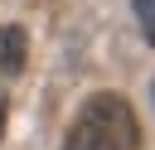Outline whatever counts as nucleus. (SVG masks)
Listing matches in <instances>:
<instances>
[{
  "mask_svg": "<svg viewBox=\"0 0 155 150\" xmlns=\"http://www.w3.org/2000/svg\"><path fill=\"white\" fill-rule=\"evenodd\" d=\"M131 10H136V29H140V39L155 48V0H131Z\"/></svg>",
  "mask_w": 155,
  "mask_h": 150,
  "instance_id": "7ed1b4c3",
  "label": "nucleus"
},
{
  "mask_svg": "<svg viewBox=\"0 0 155 150\" xmlns=\"http://www.w3.org/2000/svg\"><path fill=\"white\" fill-rule=\"evenodd\" d=\"M24 63H29V34L19 24H0V73L15 77L24 73Z\"/></svg>",
  "mask_w": 155,
  "mask_h": 150,
  "instance_id": "f03ea898",
  "label": "nucleus"
},
{
  "mask_svg": "<svg viewBox=\"0 0 155 150\" xmlns=\"http://www.w3.org/2000/svg\"><path fill=\"white\" fill-rule=\"evenodd\" d=\"M0 131H5V87H0Z\"/></svg>",
  "mask_w": 155,
  "mask_h": 150,
  "instance_id": "20e7f679",
  "label": "nucleus"
},
{
  "mask_svg": "<svg viewBox=\"0 0 155 150\" xmlns=\"http://www.w3.org/2000/svg\"><path fill=\"white\" fill-rule=\"evenodd\" d=\"M63 150H140V121L136 106L116 92H97L78 106Z\"/></svg>",
  "mask_w": 155,
  "mask_h": 150,
  "instance_id": "f257e3e1",
  "label": "nucleus"
}]
</instances>
